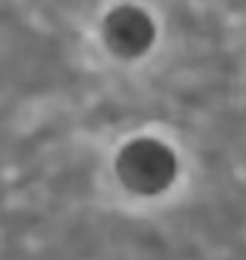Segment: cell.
I'll use <instances>...</instances> for the list:
<instances>
[{
	"instance_id": "6da1fadb",
	"label": "cell",
	"mask_w": 246,
	"mask_h": 260,
	"mask_svg": "<svg viewBox=\"0 0 246 260\" xmlns=\"http://www.w3.org/2000/svg\"><path fill=\"white\" fill-rule=\"evenodd\" d=\"M116 173L122 185L138 195H155L169 187L177 173L173 150L155 138H136L128 142L118 158Z\"/></svg>"
},
{
	"instance_id": "7a4b0ae2",
	"label": "cell",
	"mask_w": 246,
	"mask_h": 260,
	"mask_svg": "<svg viewBox=\"0 0 246 260\" xmlns=\"http://www.w3.org/2000/svg\"><path fill=\"white\" fill-rule=\"evenodd\" d=\"M104 35L114 53L122 57H136L150 47L155 26L144 10L136 6H118L106 16Z\"/></svg>"
}]
</instances>
